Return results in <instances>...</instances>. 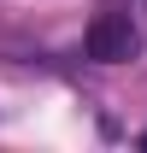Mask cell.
Segmentation results:
<instances>
[{"label":"cell","mask_w":147,"mask_h":153,"mask_svg":"<svg viewBox=\"0 0 147 153\" xmlns=\"http://www.w3.org/2000/svg\"><path fill=\"white\" fill-rule=\"evenodd\" d=\"M135 47H141V30H135L129 12H118V6L94 12V24H88V59H100V65H124V59H135Z\"/></svg>","instance_id":"6da1fadb"},{"label":"cell","mask_w":147,"mask_h":153,"mask_svg":"<svg viewBox=\"0 0 147 153\" xmlns=\"http://www.w3.org/2000/svg\"><path fill=\"white\" fill-rule=\"evenodd\" d=\"M141 147H147V130H141Z\"/></svg>","instance_id":"7a4b0ae2"}]
</instances>
